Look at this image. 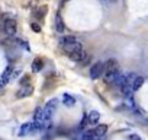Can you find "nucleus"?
Returning a JSON list of instances; mask_svg holds the SVG:
<instances>
[{"label":"nucleus","mask_w":148,"mask_h":140,"mask_svg":"<svg viewBox=\"0 0 148 140\" xmlns=\"http://www.w3.org/2000/svg\"><path fill=\"white\" fill-rule=\"evenodd\" d=\"M61 47L68 55L76 54L79 51H83V44L76 37H65V38H62L61 40Z\"/></svg>","instance_id":"f257e3e1"},{"label":"nucleus","mask_w":148,"mask_h":140,"mask_svg":"<svg viewBox=\"0 0 148 140\" xmlns=\"http://www.w3.org/2000/svg\"><path fill=\"white\" fill-rule=\"evenodd\" d=\"M57 104H58V101L55 98L54 99H49L45 104V107H44V118H45V121H49L51 120V117L54 115V112L57 110Z\"/></svg>","instance_id":"f03ea898"},{"label":"nucleus","mask_w":148,"mask_h":140,"mask_svg":"<svg viewBox=\"0 0 148 140\" xmlns=\"http://www.w3.org/2000/svg\"><path fill=\"white\" fill-rule=\"evenodd\" d=\"M103 70H105V63L97 61V63L92 67V70H90V78H92L93 80L99 79V78L103 75Z\"/></svg>","instance_id":"7ed1b4c3"},{"label":"nucleus","mask_w":148,"mask_h":140,"mask_svg":"<svg viewBox=\"0 0 148 140\" xmlns=\"http://www.w3.org/2000/svg\"><path fill=\"white\" fill-rule=\"evenodd\" d=\"M119 72V64L115 58H109L105 63V70H103V75H109V73H115Z\"/></svg>","instance_id":"20e7f679"},{"label":"nucleus","mask_w":148,"mask_h":140,"mask_svg":"<svg viewBox=\"0 0 148 140\" xmlns=\"http://www.w3.org/2000/svg\"><path fill=\"white\" fill-rule=\"evenodd\" d=\"M3 29H5V34H6V35L13 37V35L16 34V29H18L16 21H13V19H8V21H5V24H3Z\"/></svg>","instance_id":"39448f33"},{"label":"nucleus","mask_w":148,"mask_h":140,"mask_svg":"<svg viewBox=\"0 0 148 140\" xmlns=\"http://www.w3.org/2000/svg\"><path fill=\"white\" fill-rule=\"evenodd\" d=\"M41 127L36 124V123H25V124H22V127H21V130H19V136H26V134H29V133H34V131H36V130H39Z\"/></svg>","instance_id":"423d86ee"},{"label":"nucleus","mask_w":148,"mask_h":140,"mask_svg":"<svg viewBox=\"0 0 148 140\" xmlns=\"http://www.w3.org/2000/svg\"><path fill=\"white\" fill-rule=\"evenodd\" d=\"M99 120H100V112H99V111L92 110V111L87 114V124H89V125H95V124H97Z\"/></svg>","instance_id":"0eeeda50"},{"label":"nucleus","mask_w":148,"mask_h":140,"mask_svg":"<svg viewBox=\"0 0 148 140\" xmlns=\"http://www.w3.org/2000/svg\"><path fill=\"white\" fill-rule=\"evenodd\" d=\"M32 92H34V88L26 85V86H23L22 89H19V91H18L16 96H18V98H26V96H29Z\"/></svg>","instance_id":"6e6552de"},{"label":"nucleus","mask_w":148,"mask_h":140,"mask_svg":"<svg viewBox=\"0 0 148 140\" xmlns=\"http://www.w3.org/2000/svg\"><path fill=\"white\" fill-rule=\"evenodd\" d=\"M95 130V134H96V137H103L106 133H108V125L106 124H100V125H97L96 128H93Z\"/></svg>","instance_id":"1a4fd4ad"},{"label":"nucleus","mask_w":148,"mask_h":140,"mask_svg":"<svg viewBox=\"0 0 148 140\" xmlns=\"http://www.w3.org/2000/svg\"><path fill=\"white\" fill-rule=\"evenodd\" d=\"M55 28H57V31H58V32H64V29H65L64 22H62V18H61V15H60V13H57V15H55Z\"/></svg>","instance_id":"9d476101"},{"label":"nucleus","mask_w":148,"mask_h":140,"mask_svg":"<svg viewBox=\"0 0 148 140\" xmlns=\"http://www.w3.org/2000/svg\"><path fill=\"white\" fill-rule=\"evenodd\" d=\"M42 67H44L42 60L41 58H35L34 63H32V70H34L35 73H38V72H41V70H42Z\"/></svg>","instance_id":"9b49d317"},{"label":"nucleus","mask_w":148,"mask_h":140,"mask_svg":"<svg viewBox=\"0 0 148 140\" xmlns=\"http://www.w3.org/2000/svg\"><path fill=\"white\" fill-rule=\"evenodd\" d=\"M62 102H64V105H65V107H73L74 104H76V99H74V96H71V95L65 94V95L62 96Z\"/></svg>","instance_id":"f8f14e48"},{"label":"nucleus","mask_w":148,"mask_h":140,"mask_svg":"<svg viewBox=\"0 0 148 140\" xmlns=\"http://www.w3.org/2000/svg\"><path fill=\"white\" fill-rule=\"evenodd\" d=\"M142 85H144V78L136 76V78H135V80H134V83H132V89H134V91H138Z\"/></svg>","instance_id":"ddd939ff"},{"label":"nucleus","mask_w":148,"mask_h":140,"mask_svg":"<svg viewBox=\"0 0 148 140\" xmlns=\"http://www.w3.org/2000/svg\"><path fill=\"white\" fill-rule=\"evenodd\" d=\"M96 139V134H95V130H89L83 134V140H95Z\"/></svg>","instance_id":"4468645a"},{"label":"nucleus","mask_w":148,"mask_h":140,"mask_svg":"<svg viewBox=\"0 0 148 140\" xmlns=\"http://www.w3.org/2000/svg\"><path fill=\"white\" fill-rule=\"evenodd\" d=\"M125 105H126L129 110H134V108H135V104H134V99H132V96H128V98H125Z\"/></svg>","instance_id":"2eb2a0df"},{"label":"nucleus","mask_w":148,"mask_h":140,"mask_svg":"<svg viewBox=\"0 0 148 140\" xmlns=\"http://www.w3.org/2000/svg\"><path fill=\"white\" fill-rule=\"evenodd\" d=\"M45 13H47V6H42L41 9H38V13H35V16L36 18H42Z\"/></svg>","instance_id":"dca6fc26"},{"label":"nucleus","mask_w":148,"mask_h":140,"mask_svg":"<svg viewBox=\"0 0 148 140\" xmlns=\"http://www.w3.org/2000/svg\"><path fill=\"white\" fill-rule=\"evenodd\" d=\"M31 28H32L35 32H39V31H41V26H39L38 24H32V25H31Z\"/></svg>","instance_id":"f3484780"},{"label":"nucleus","mask_w":148,"mask_h":140,"mask_svg":"<svg viewBox=\"0 0 148 140\" xmlns=\"http://www.w3.org/2000/svg\"><path fill=\"white\" fill-rule=\"evenodd\" d=\"M129 140H141V137L138 134H131L129 136Z\"/></svg>","instance_id":"a211bd4d"},{"label":"nucleus","mask_w":148,"mask_h":140,"mask_svg":"<svg viewBox=\"0 0 148 140\" xmlns=\"http://www.w3.org/2000/svg\"><path fill=\"white\" fill-rule=\"evenodd\" d=\"M28 80H29V78H28V76H25V78L22 79V82H21V83H22L23 86H26V83H28Z\"/></svg>","instance_id":"6ab92c4d"},{"label":"nucleus","mask_w":148,"mask_h":140,"mask_svg":"<svg viewBox=\"0 0 148 140\" xmlns=\"http://www.w3.org/2000/svg\"><path fill=\"white\" fill-rule=\"evenodd\" d=\"M95 140H99V137H96V139H95Z\"/></svg>","instance_id":"aec40b11"}]
</instances>
